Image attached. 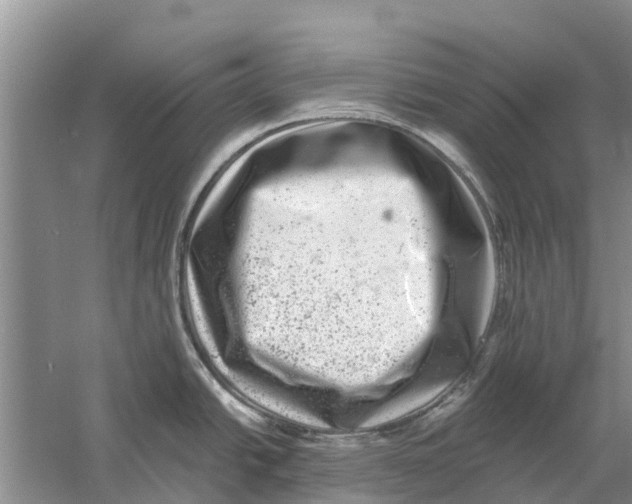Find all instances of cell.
<instances>
[{
	"mask_svg": "<svg viewBox=\"0 0 632 504\" xmlns=\"http://www.w3.org/2000/svg\"><path fill=\"white\" fill-rule=\"evenodd\" d=\"M242 241L288 335L390 356L426 341L440 292L495 270L483 210L455 166L387 121L281 142L237 190Z\"/></svg>",
	"mask_w": 632,
	"mask_h": 504,
	"instance_id": "6da1fadb",
	"label": "cell"
}]
</instances>
